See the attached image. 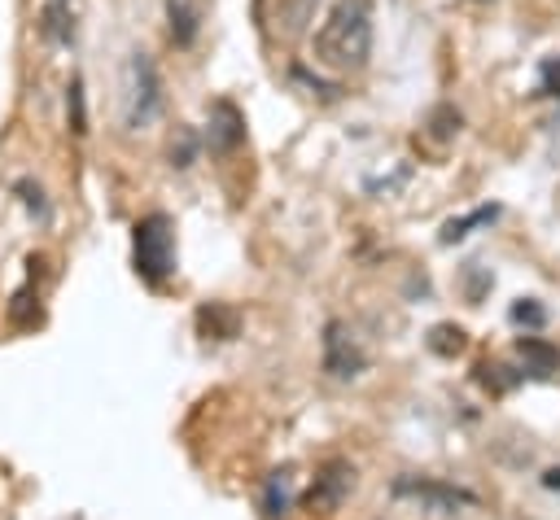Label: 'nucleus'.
<instances>
[{
  "mask_svg": "<svg viewBox=\"0 0 560 520\" xmlns=\"http://www.w3.org/2000/svg\"><path fill=\"white\" fill-rule=\"evenodd\" d=\"M311 57L328 74H359L372 61V0H337L311 35Z\"/></svg>",
  "mask_w": 560,
  "mask_h": 520,
  "instance_id": "nucleus-1",
  "label": "nucleus"
},
{
  "mask_svg": "<svg viewBox=\"0 0 560 520\" xmlns=\"http://www.w3.org/2000/svg\"><path fill=\"white\" fill-rule=\"evenodd\" d=\"M131 267L153 288L175 275V223H171V214L153 210V214L136 218V227H131Z\"/></svg>",
  "mask_w": 560,
  "mask_h": 520,
  "instance_id": "nucleus-2",
  "label": "nucleus"
},
{
  "mask_svg": "<svg viewBox=\"0 0 560 520\" xmlns=\"http://www.w3.org/2000/svg\"><path fill=\"white\" fill-rule=\"evenodd\" d=\"M158 114H162V74L153 57L136 48L127 52V66H122V127L144 131Z\"/></svg>",
  "mask_w": 560,
  "mask_h": 520,
  "instance_id": "nucleus-3",
  "label": "nucleus"
},
{
  "mask_svg": "<svg viewBox=\"0 0 560 520\" xmlns=\"http://www.w3.org/2000/svg\"><path fill=\"white\" fill-rule=\"evenodd\" d=\"M319 363L332 380H359L368 371V350L359 341V332L346 319H328L324 323V341H319Z\"/></svg>",
  "mask_w": 560,
  "mask_h": 520,
  "instance_id": "nucleus-4",
  "label": "nucleus"
},
{
  "mask_svg": "<svg viewBox=\"0 0 560 520\" xmlns=\"http://www.w3.org/2000/svg\"><path fill=\"white\" fill-rule=\"evenodd\" d=\"M350 489H354V463L350 459H328V463H319L311 489L302 494V511L306 516H332V511H341Z\"/></svg>",
  "mask_w": 560,
  "mask_h": 520,
  "instance_id": "nucleus-5",
  "label": "nucleus"
},
{
  "mask_svg": "<svg viewBox=\"0 0 560 520\" xmlns=\"http://www.w3.org/2000/svg\"><path fill=\"white\" fill-rule=\"evenodd\" d=\"M394 498H411V503H420L433 516H451L455 507H468L472 503L468 489H455V485L433 481V476H398L394 481Z\"/></svg>",
  "mask_w": 560,
  "mask_h": 520,
  "instance_id": "nucleus-6",
  "label": "nucleus"
},
{
  "mask_svg": "<svg viewBox=\"0 0 560 520\" xmlns=\"http://www.w3.org/2000/svg\"><path fill=\"white\" fill-rule=\"evenodd\" d=\"M206 144H210V153H219V157H228V153H236L241 144H245V114L232 105V101H210V114H206Z\"/></svg>",
  "mask_w": 560,
  "mask_h": 520,
  "instance_id": "nucleus-7",
  "label": "nucleus"
},
{
  "mask_svg": "<svg viewBox=\"0 0 560 520\" xmlns=\"http://www.w3.org/2000/svg\"><path fill=\"white\" fill-rule=\"evenodd\" d=\"M39 39L52 48H70L79 39V0H39Z\"/></svg>",
  "mask_w": 560,
  "mask_h": 520,
  "instance_id": "nucleus-8",
  "label": "nucleus"
},
{
  "mask_svg": "<svg viewBox=\"0 0 560 520\" xmlns=\"http://www.w3.org/2000/svg\"><path fill=\"white\" fill-rule=\"evenodd\" d=\"M315 9H319V0H276V9H271V35L284 39V44H293L298 35H306Z\"/></svg>",
  "mask_w": 560,
  "mask_h": 520,
  "instance_id": "nucleus-9",
  "label": "nucleus"
},
{
  "mask_svg": "<svg viewBox=\"0 0 560 520\" xmlns=\"http://www.w3.org/2000/svg\"><path fill=\"white\" fill-rule=\"evenodd\" d=\"M201 31V4L197 0H166V35L175 48H192Z\"/></svg>",
  "mask_w": 560,
  "mask_h": 520,
  "instance_id": "nucleus-10",
  "label": "nucleus"
},
{
  "mask_svg": "<svg viewBox=\"0 0 560 520\" xmlns=\"http://www.w3.org/2000/svg\"><path fill=\"white\" fill-rule=\"evenodd\" d=\"M197 328H201L206 336H214V341H232L236 328H241V315H236V306H228V302H210V306L197 310Z\"/></svg>",
  "mask_w": 560,
  "mask_h": 520,
  "instance_id": "nucleus-11",
  "label": "nucleus"
},
{
  "mask_svg": "<svg viewBox=\"0 0 560 520\" xmlns=\"http://www.w3.org/2000/svg\"><path fill=\"white\" fill-rule=\"evenodd\" d=\"M464 345H468V336L459 323H433L429 328V350L438 358H455V354H464Z\"/></svg>",
  "mask_w": 560,
  "mask_h": 520,
  "instance_id": "nucleus-12",
  "label": "nucleus"
},
{
  "mask_svg": "<svg viewBox=\"0 0 560 520\" xmlns=\"http://www.w3.org/2000/svg\"><path fill=\"white\" fill-rule=\"evenodd\" d=\"M516 354L525 358V371H551L560 363V354L547 341H538V336H521L516 341Z\"/></svg>",
  "mask_w": 560,
  "mask_h": 520,
  "instance_id": "nucleus-13",
  "label": "nucleus"
},
{
  "mask_svg": "<svg viewBox=\"0 0 560 520\" xmlns=\"http://www.w3.org/2000/svg\"><path fill=\"white\" fill-rule=\"evenodd\" d=\"M166 157H171L175 170H188L197 162V131L192 127H175V135L166 144Z\"/></svg>",
  "mask_w": 560,
  "mask_h": 520,
  "instance_id": "nucleus-14",
  "label": "nucleus"
},
{
  "mask_svg": "<svg viewBox=\"0 0 560 520\" xmlns=\"http://www.w3.org/2000/svg\"><path fill=\"white\" fill-rule=\"evenodd\" d=\"M66 122L74 135H88V105H83V79L70 74V87H66Z\"/></svg>",
  "mask_w": 560,
  "mask_h": 520,
  "instance_id": "nucleus-15",
  "label": "nucleus"
},
{
  "mask_svg": "<svg viewBox=\"0 0 560 520\" xmlns=\"http://www.w3.org/2000/svg\"><path fill=\"white\" fill-rule=\"evenodd\" d=\"M499 214V205H481V210H472V214H464V218H451L446 227H442V245H455V240H464L477 223H490Z\"/></svg>",
  "mask_w": 560,
  "mask_h": 520,
  "instance_id": "nucleus-16",
  "label": "nucleus"
},
{
  "mask_svg": "<svg viewBox=\"0 0 560 520\" xmlns=\"http://www.w3.org/2000/svg\"><path fill=\"white\" fill-rule=\"evenodd\" d=\"M284 507H289V472H276V476L267 481L262 511H267V516H284Z\"/></svg>",
  "mask_w": 560,
  "mask_h": 520,
  "instance_id": "nucleus-17",
  "label": "nucleus"
},
{
  "mask_svg": "<svg viewBox=\"0 0 560 520\" xmlns=\"http://www.w3.org/2000/svg\"><path fill=\"white\" fill-rule=\"evenodd\" d=\"M455 131H459V109L438 105V109H433V135H438V140H451Z\"/></svg>",
  "mask_w": 560,
  "mask_h": 520,
  "instance_id": "nucleus-18",
  "label": "nucleus"
},
{
  "mask_svg": "<svg viewBox=\"0 0 560 520\" xmlns=\"http://www.w3.org/2000/svg\"><path fill=\"white\" fill-rule=\"evenodd\" d=\"M538 96H560V57H547L538 70Z\"/></svg>",
  "mask_w": 560,
  "mask_h": 520,
  "instance_id": "nucleus-19",
  "label": "nucleus"
},
{
  "mask_svg": "<svg viewBox=\"0 0 560 520\" xmlns=\"http://www.w3.org/2000/svg\"><path fill=\"white\" fill-rule=\"evenodd\" d=\"M512 319H516V323H534V328H538L547 315H542V306H534V297H521V302L512 306Z\"/></svg>",
  "mask_w": 560,
  "mask_h": 520,
  "instance_id": "nucleus-20",
  "label": "nucleus"
},
{
  "mask_svg": "<svg viewBox=\"0 0 560 520\" xmlns=\"http://www.w3.org/2000/svg\"><path fill=\"white\" fill-rule=\"evenodd\" d=\"M547 485H551V489L560 485V468H551V472H547Z\"/></svg>",
  "mask_w": 560,
  "mask_h": 520,
  "instance_id": "nucleus-21",
  "label": "nucleus"
}]
</instances>
